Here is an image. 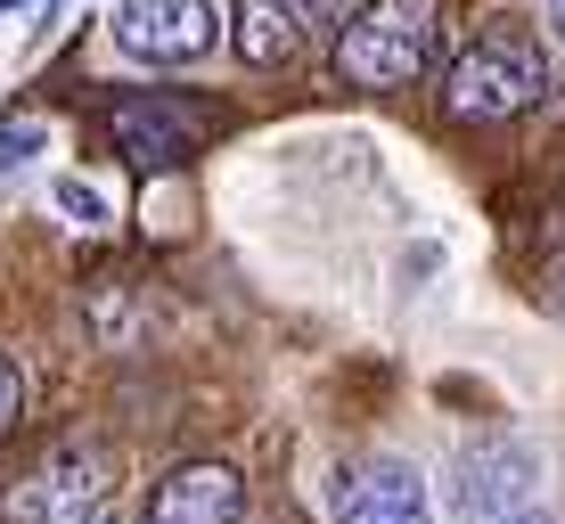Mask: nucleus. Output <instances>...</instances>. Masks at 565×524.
Masks as SVG:
<instances>
[{
    "label": "nucleus",
    "instance_id": "nucleus-1",
    "mask_svg": "<svg viewBox=\"0 0 565 524\" xmlns=\"http://www.w3.org/2000/svg\"><path fill=\"white\" fill-rule=\"evenodd\" d=\"M435 25H443V0H361L337 25V74L353 90L418 83L426 57H435Z\"/></svg>",
    "mask_w": 565,
    "mask_h": 524
},
{
    "label": "nucleus",
    "instance_id": "nucleus-2",
    "mask_svg": "<svg viewBox=\"0 0 565 524\" xmlns=\"http://www.w3.org/2000/svg\"><path fill=\"white\" fill-rule=\"evenodd\" d=\"M550 90V66H541V50L524 42V33H483V42H467L451 57V74H443V107L459 115V124H500V115H524Z\"/></svg>",
    "mask_w": 565,
    "mask_h": 524
},
{
    "label": "nucleus",
    "instance_id": "nucleus-3",
    "mask_svg": "<svg viewBox=\"0 0 565 524\" xmlns=\"http://www.w3.org/2000/svg\"><path fill=\"white\" fill-rule=\"evenodd\" d=\"M115 148H124L140 172H164L181 157H198L205 140H222L230 131V107L222 99H181V90H140V99H124L107 115Z\"/></svg>",
    "mask_w": 565,
    "mask_h": 524
},
{
    "label": "nucleus",
    "instance_id": "nucleus-4",
    "mask_svg": "<svg viewBox=\"0 0 565 524\" xmlns=\"http://www.w3.org/2000/svg\"><path fill=\"white\" fill-rule=\"evenodd\" d=\"M107 483H115L107 451H50L33 468L0 475V524H90Z\"/></svg>",
    "mask_w": 565,
    "mask_h": 524
},
{
    "label": "nucleus",
    "instance_id": "nucleus-5",
    "mask_svg": "<svg viewBox=\"0 0 565 524\" xmlns=\"http://www.w3.org/2000/svg\"><path fill=\"white\" fill-rule=\"evenodd\" d=\"M115 42L148 66H189L222 42V25L205 0H115Z\"/></svg>",
    "mask_w": 565,
    "mask_h": 524
},
{
    "label": "nucleus",
    "instance_id": "nucleus-6",
    "mask_svg": "<svg viewBox=\"0 0 565 524\" xmlns=\"http://www.w3.org/2000/svg\"><path fill=\"white\" fill-rule=\"evenodd\" d=\"M328 516L337 524H426V483L402 459H361V468H337Z\"/></svg>",
    "mask_w": 565,
    "mask_h": 524
},
{
    "label": "nucleus",
    "instance_id": "nucleus-7",
    "mask_svg": "<svg viewBox=\"0 0 565 524\" xmlns=\"http://www.w3.org/2000/svg\"><path fill=\"white\" fill-rule=\"evenodd\" d=\"M246 516V475L222 468V459H189L148 492L140 524H238Z\"/></svg>",
    "mask_w": 565,
    "mask_h": 524
},
{
    "label": "nucleus",
    "instance_id": "nucleus-8",
    "mask_svg": "<svg viewBox=\"0 0 565 524\" xmlns=\"http://www.w3.org/2000/svg\"><path fill=\"white\" fill-rule=\"evenodd\" d=\"M328 0H238L230 9V50L246 57V66H296L311 50V33H320Z\"/></svg>",
    "mask_w": 565,
    "mask_h": 524
},
{
    "label": "nucleus",
    "instance_id": "nucleus-9",
    "mask_svg": "<svg viewBox=\"0 0 565 524\" xmlns=\"http://www.w3.org/2000/svg\"><path fill=\"white\" fill-rule=\"evenodd\" d=\"M524 475H533V468H524V451L483 442V451H467L459 468H451V483H459L451 509H459V516H500V524H509V509L524 500Z\"/></svg>",
    "mask_w": 565,
    "mask_h": 524
},
{
    "label": "nucleus",
    "instance_id": "nucleus-10",
    "mask_svg": "<svg viewBox=\"0 0 565 524\" xmlns=\"http://www.w3.org/2000/svg\"><path fill=\"white\" fill-rule=\"evenodd\" d=\"M17 410H25V377H17V361H0V435L17 426Z\"/></svg>",
    "mask_w": 565,
    "mask_h": 524
},
{
    "label": "nucleus",
    "instance_id": "nucleus-11",
    "mask_svg": "<svg viewBox=\"0 0 565 524\" xmlns=\"http://www.w3.org/2000/svg\"><path fill=\"white\" fill-rule=\"evenodd\" d=\"M33 148H42V124H9L0 131V164H25Z\"/></svg>",
    "mask_w": 565,
    "mask_h": 524
},
{
    "label": "nucleus",
    "instance_id": "nucleus-12",
    "mask_svg": "<svg viewBox=\"0 0 565 524\" xmlns=\"http://www.w3.org/2000/svg\"><path fill=\"white\" fill-rule=\"evenodd\" d=\"M57 205H66V213H74V222H99V213H107V205H99V197H90V189H83V181H57Z\"/></svg>",
    "mask_w": 565,
    "mask_h": 524
},
{
    "label": "nucleus",
    "instance_id": "nucleus-13",
    "mask_svg": "<svg viewBox=\"0 0 565 524\" xmlns=\"http://www.w3.org/2000/svg\"><path fill=\"white\" fill-rule=\"evenodd\" d=\"M550 25H557V33H565V0H550Z\"/></svg>",
    "mask_w": 565,
    "mask_h": 524
},
{
    "label": "nucleus",
    "instance_id": "nucleus-14",
    "mask_svg": "<svg viewBox=\"0 0 565 524\" xmlns=\"http://www.w3.org/2000/svg\"><path fill=\"white\" fill-rule=\"evenodd\" d=\"M509 524H550V516H509Z\"/></svg>",
    "mask_w": 565,
    "mask_h": 524
},
{
    "label": "nucleus",
    "instance_id": "nucleus-15",
    "mask_svg": "<svg viewBox=\"0 0 565 524\" xmlns=\"http://www.w3.org/2000/svg\"><path fill=\"white\" fill-rule=\"evenodd\" d=\"M0 9H17V0H0Z\"/></svg>",
    "mask_w": 565,
    "mask_h": 524
}]
</instances>
